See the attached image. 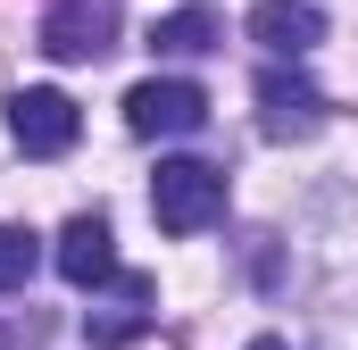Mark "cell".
I'll return each instance as SVG.
<instances>
[{"instance_id": "cell-1", "label": "cell", "mask_w": 358, "mask_h": 350, "mask_svg": "<svg viewBox=\"0 0 358 350\" xmlns=\"http://www.w3.org/2000/svg\"><path fill=\"white\" fill-rule=\"evenodd\" d=\"M150 217H159V234H208L225 217V175L208 167V159H159Z\"/></svg>"}, {"instance_id": "cell-2", "label": "cell", "mask_w": 358, "mask_h": 350, "mask_svg": "<svg viewBox=\"0 0 358 350\" xmlns=\"http://www.w3.org/2000/svg\"><path fill=\"white\" fill-rule=\"evenodd\" d=\"M76 134H84V117H76V100H67L59 84L8 92V142H17L25 159H67V150H76Z\"/></svg>"}, {"instance_id": "cell-3", "label": "cell", "mask_w": 358, "mask_h": 350, "mask_svg": "<svg viewBox=\"0 0 358 350\" xmlns=\"http://www.w3.org/2000/svg\"><path fill=\"white\" fill-rule=\"evenodd\" d=\"M125 125L142 142H176V134H200L208 125V92L192 76H150V84L125 92Z\"/></svg>"}, {"instance_id": "cell-4", "label": "cell", "mask_w": 358, "mask_h": 350, "mask_svg": "<svg viewBox=\"0 0 358 350\" xmlns=\"http://www.w3.org/2000/svg\"><path fill=\"white\" fill-rule=\"evenodd\" d=\"M250 92H259V134H267V142H308V134H325V117H334L325 92L308 84L300 67H259Z\"/></svg>"}, {"instance_id": "cell-5", "label": "cell", "mask_w": 358, "mask_h": 350, "mask_svg": "<svg viewBox=\"0 0 358 350\" xmlns=\"http://www.w3.org/2000/svg\"><path fill=\"white\" fill-rule=\"evenodd\" d=\"M42 50L59 67H84L117 50V0H50L42 8Z\"/></svg>"}, {"instance_id": "cell-6", "label": "cell", "mask_w": 358, "mask_h": 350, "mask_svg": "<svg viewBox=\"0 0 358 350\" xmlns=\"http://www.w3.org/2000/svg\"><path fill=\"white\" fill-rule=\"evenodd\" d=\"M250 42L267 50L275 67H300V59L325 42V8H317V0H259V8H250Z\"/></svg>"}, {"instance_id": "cell-7", "label": "cell", "mask_w": 358, "mask_h": 350, "mask_svg": "<svg viewBox=\"0 0 358 350\" xmlns=\"http://www.w3.org/2000/svg\"><path fill=\"white\" fill-rule=\"evenodd\" d=\"M50 259H59V275H67L76 292L117 284V275H125V267H117V234H108V217H92V209L59 225V251H50Z\"/></svg>"}, {"instance_id": "cell-8", "label": "cell", "mask_w": 358, "mask_h": 350, "mask_svg": "<svg viewBox=\"0 0 358 350\" xmlns=\"http://www.w3.org/2000/svg\"><path fill=\"white\" fill-rule=\"evenodd\" d=\"M159 292H150V275H117V309H100V317H84V334H92V350H125V342H142L150 334V309Z\"/></svg>"}, {"instance_id": "cell-9", "label": "cell", "mask_w": 358, "mask_h": 350, "mask_svg": "<svg viewBox=\"0 0 358 350\" xmlns=\"http://www.w3.org/2000/svg\"><path fill=\"white\" fill-rule=\"evenodd\" d=\"M217 42H225V25H217V8H200V0H192V8H167V17L150 25V50H159V59H200V50H217Z\"/></svg>"}, {"instance_id": "cell-10", "label": "cell", "mask_w": 358, "mask_h": 350, "mask_svg": "<svg viewBox=\"0 0 358 350\" xmlns=\"http://www.w3.org/2000/svg\"><path fill=\"white\" fill-rule=\"evenodd\" d=\"M34 267H42V242H34L25 225H0V292H25Z\"/></svg>"}, {"instance_id": "cell-11", "label": "cell", "mask_w": 358, "mask_h": 350, "mask_svg": "<svg viewBox=\"0 0 358 350\" xmlns=\"http://www.w3.org/2000/svg\"><path fill=\"white\" fill-rule=\"evenodd\" d=\"M250 350H300V342H283V334H259V342H250Z\"/></svg>"}]
</instances>
